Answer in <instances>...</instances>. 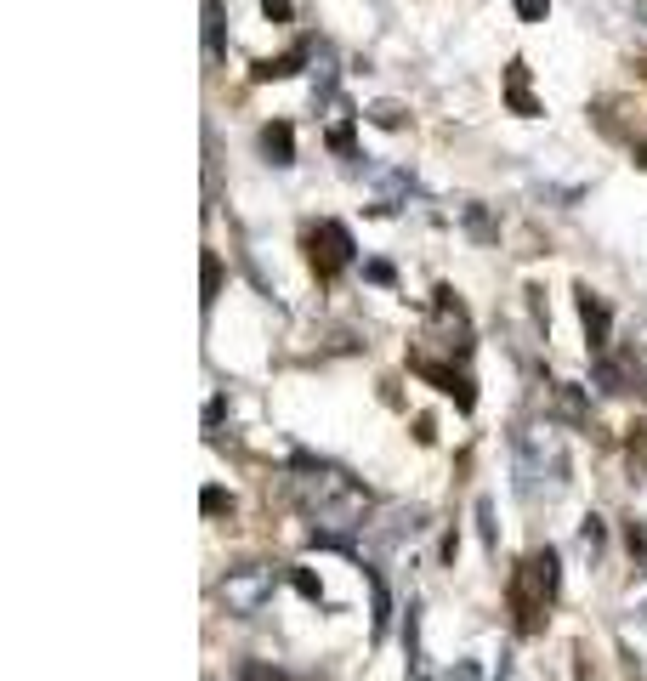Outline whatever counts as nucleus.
<instances>
[{"label":"nucleus","mask_w":647,"mask_h":681,"mask_svg":"<svg viewBox=\"0 0 647 681\" xmlns=\"http://www.w3.org/2000/svg\"><path fill=\"white\" fill-rule=\"evenodd\" d=\"M602 545H608L602 517H585V523H579V551H585V557H602Z\"/></svg>","instance_id":"obj_9"},{"label":"nucleus","mask_w":647,"mask_h":681,"mask_svg":"<svg viewBox=\"0 0 647 681\" xmlns=\"http://www.w3.org/2000/svg\"><path fill=\"white\" fill-rule=\"evenodd\" d=\"M262 12H267L273 23H290V0H262Z\"/></svg>","instance_id":"obj_18"},{"label":"nucleus","mask_w":647,"mask_h":681,"mask_svg":"<svg viewBox=\"0 0 647 681\" xmlns=\"http://www.w3.org/2000/svg\"><path fill=\"white\" fill-rule=\"evenodd\" d=\"M540 477H545V489H562V449H557V437L523 432L517 437V489L534 500V494H540Z\"/></svg>","instance_id":"obj_3"},{"label":"nucleus","mask_w":647,"mask_h":681,"mask_svg":"<svg viewBox=\"0 0 647 681\" xmlns=\"http://www.w3.org/2000/svg\"><path fill=\"white\" fill-rule=\"evenodd\" d=\"M216 290H222V262H216V250L205 256V307L216 301Z\"/></svg>","instance_id":"obj_13"},{"label":"nucleus","mask_w":647,"mask_h":681,"mask_svg":"<svg viewBox=\"0 0 647 681\" xmlns=\"http://www.w3.org/2000/svg\"><path fill=\"white\" fill-rule=\"evenodd\" d=\"M369 585H375V636H381V630H386V619H392V596H386V585H381V579H369Z\"/></svg>","instance_id":"obj_12"},{"label":"nucleus","mask_w":647,"mask_h":681,"mask_svg":"<svg viewBox=\"0 0 647 681\" xmlns=\"http://www.w3.org/2000/svg\"><path fill=\"white\" fill-rule=\"evenodd\" d=\"M551 596H557V551L545 545V551H534V557L523 562V574L511 585V602L523 613V630H540V613H545Z\"/></svg>","instance_id":"obj_2"},{"label":"nucleus","mask_w":647,"mask_h":681,"mask_svg":"<svg viewBox=\"0 0 647 681\" xmlns=\"http://www.w3.org/2000/svg\"><path fill=\"white\" fill-rule=\"evenodd\" d=\"M642 12H647V0H642Z\"/></svg>","instance_id":"obj_23"},{"label":"nucleus","mask_w":647,"mask_h":681,"mask_svg":"<svg viewBox=\"0 0 647 681\" xmlns=\"http://www.w3.org/2000/svg\"><path fill=\"white\" fill-rule=\"evenodd\" d=\"M347 262H352V233L341 222H318V233H313V267H318V279H335Z\"/></svg>","instance_id":"obj_5"},{"label":"nucleus","mask_w":647,"mask_h":681,"mask_svg":"<svg viewBox=\"0 0 647 681\" xmlns=\"http://www.w3.org/2000/svg\"><path fill=\"white\" fill-rule=\"evenodd\" d=\"M636 159H642V165H647V142H642V148H636Z\"/></svg>","instance_id":"obj_22"},{"label":"nucleus","mask_w":647,"mask_h":681,"mask_svg":"<svg viewBox=\"0 0 647 681\" xmlns=\"http://www.w3.org/2000/svg\"><path fill=\"white\" fill-rule=\"evenodd\" d=\"M579 318H585V330H591V341L602 347V341H608V307H602V296H591V290H579Z\"/></svg>","instance_id":"obj_8"},{"label":"nucleus","mask_w":647,"mask_h":681,"mask_svg":"<svg viewBox=\"0 0 647 681\" xmlns=\"http://www.w3.org/2000/svg\"><path fill=\"white\" fill-rule=\"evenodd\" d=\"M494 681H511V659H500V676H494Z\"/></svg>","instance_id":"obj_21"},{"label":"nucleus","mask_w":647,"mask_h":681,"mask_svg":"<svg viewBox=\"0 0 647 681\" xmlns=\"http://www.w3.org/2000/svg\"><path fill=\"white\" fill-rule=\"evenodd\" d=\"M557 403H562V415H568V420H579V415H585V403H579V392H574V386H562V392H557Z\"/></svg>","instance_id":"obj_16"},{"label":"nucleus","mask_w":647,"mask_h":681,"mask_svg":"<svg viewBox=\"0 0 647 681\" xmlns=\"http://www.w3.org/2000/svg\"><path fill=\"white\" fill-rule=\"evenodd\" d=\"M222 602H228V613H239V619L262 613L267 602H273V568H233V574L222 579Z\"/></svg>","instance_id":"obj_4"},{"label":"nucleus","mask_w":647,"mask_h":681,"mask_svg":"<svg viewBox=\"0 0 647 681\" xmlns=\"http://www.w3.org/2000/svg\"><path fill=\"white\" fill-rule=\"evenodd\" d=\"M262 154L273 159V165H290V159H296V131H290V125H267L262 131Z\"/></svg>","instance_id":"obj_6"},{"label":"nucleus","mask_w":647,"mask_h":681,"mask_svg":"<svg viewBox=\"0 0 647 681\" xmlns=\"http://www.w3.org/2000/svg\"><path fill=\"white\" fill-rule=\"evenodd\" d=\"M301 500L313 506L318 528L324 534H335V540H347V528H364V489H352L341 472H313V477H301Z\"/></svg>","instance_id":"obj_1"},{"label":"nucleus","mask_w":647,"mask_h":681,"mask_svg":"<svg viewBox=\"0 0 647 681\" xmlns=\"http://www.w3.org/2000/svg\"><path fill=\"white\" fill-rule=\"evenodd\" d=\"M205 52L222 57V0H205Z\"/></svg>","instance_id":"obj_10"},{"label":"nucleus","mask_w":647,"mask_h":681,"mask_svg":"<svg viewBox=\"0 0 647 681\" xmlns=\"http://www.w3.org/2000/svg\"><path fill=\"white\" fill-rule=\"evenodd\" d=\"M506 97H511V108H517V114H528V120L540 114V103L528 97V69H523V63H511V69H506Z\"/></svg>","instance_id":"obj_7"},{"label":"nucleus","mask_w":647,"mask_h":681,"mask_svg":"<svg viewBox=\"0 0 647 681\" xmlns=\"http://www.w3.org/2000/svg\"><path fill=\"white\" fill-rule=\"evenodd\" d=\"M296 591H301V596H313V602H324V585H318L313 574H296Z\"/></svg>","instance_id":"obj_17"},{"label":"nucleus","mask_w":647,"mask_h":681,"mask_svg":"<svg viewBox=\"0 0 647 681\" xmlns=\"http://www.w3.org/2000/svg\"><path fill=\"white\" fill-rule=\"evenodd\" d=\"M222 506H228V494H222V489H205V511H210V517H216Z\"/></svg>","instance_id":"obj_20"},{"label":"nucleus","mask_w":647,"mask_h":681,"mask_svg":"<svg viewBox=\"0 0 647 681\" xmlns=\"http://www.w3.org/2000/svg\"><path fill=\"white\" fill-rule=\"evenodd\" d=\"M438 681H483V664H477V659H460L455 670H443Z\"/></svg>","instance_id":"obj_14"},{"label":"nucleus","mask_w":647,"mask_h":681,"mask_svg":"<svg viewBox=\"0 0 647 681\" xmlns=\"http://www.w3.org/2000/svg\"><path fill=\"white\" fill-rule=\"evenodd\" d=\"M239 681H279V670H267V664H245V676Z\"/></svg>","instance_id":"obj_19"},{"label":"nucleus","mask_w":647,"mask_h":681,"mask_svg":"<svg viewBox=\"0 0 647 681\" xmlns=\"http://www.w3.org/2000/svg\"><path fill=\"white\" fill-rule=\"evenodd\" d=\"M545 12H551V0H517V18L523 23H540Z\"/></svg>","instance_id":"obj_15"},{"label":"nucleus","mask_w":647,"mask_h":681,"mask_svg":"<svg viewBox=\"0 0 647 681\" xmlns=\"http://www.w3.org/2000/svg\"><path fill=\"white\" fill-rule=\"evenodd\" d=\"M296 63H301L296 52H290V57H273V63H256V80H284V74H296Z\"/></svg>","instance_id":"obj_11"}]
</instances>
